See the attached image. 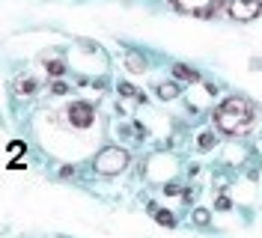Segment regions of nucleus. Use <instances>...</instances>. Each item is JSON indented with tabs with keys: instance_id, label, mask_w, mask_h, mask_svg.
I'll return each mask as SVG.
<instances>
[{
	"instance_id": "nucleus-12",
	"label": "nucleus",
	"mask_w": 262,
	"mask_h": 238,
	"mask_svg": "<svg viewBox=\"0 0 262 238\" xmlns=\"http://www.w3.org/2000/svg\"><path fill=\"white\" fill-rule=\"evenodd\" d=\"M200 149H212V134H203L200 137Z\"/></svg>"
},
{
	"instance_id": "nucleus-9",
	"label": "nucleus",
	"mask_w": 262,
	"mask_h": 238,
	"mask_svg": "<svg viewBox=\"0 0 262 238\" xmlns=\"http://www.w3.org/2000/svg\"><path fill=\"white\" fill-rule=\"evenodd\" d=\"M155 214H158V223H164V226H173V214H170V211H155Z\"/></svg>"
},
{
	"instance_id": "nucleus-8",
	"label": "nucleus",
	"mask_w": 262,
	"mask_h": 238,
	"mask_svg": "<svg viewBox=\"0 0 262 238\" xmlns=\"http://www.w3.org/2000/svg\"><path fill=\"white\" fill-rule=\"evenodd\" d=\"M119 93H122V95H128V98H134V101H140V98H143V95L137 93L134 86H128V83H119Z\"/></svg>"
},
{
	"instance_id": "nucleus-7",
	"label": "nucleus",
	"mask_w": 262,
	"mask_h": 238,
	"mask_svg": "<svg viewBox=\"0 0 262 238\" xmlns=\"http://www.w3.org/2000/svg\"><path fill=\"white\" fill-rule=\"evenodd\" d=\"M15 86H18V93H21V95H30L33 90H36V83H33L30 78H18V83H15Z\"/></svg>"
},
{
	"instance_id": "nucleus-4",
	"label": "nucleus",
	"mask_w": 262,
	"mask_h": 238,
	"mask_svg": "<svg viewBox=\"0 0 262 238\" xmlns=\"http://www.w3.org/2000/svg\"><path fill=\"white\" fill-rule=\"evenodd\" d=\"M262 15V0H229V18L232 21H253Z\"/></svg>"
},
{
	"instance_id": "nucleus-10",
	"label": "nucleus",
	"mask_w": 262,
	"mask_h": 238,
	"mask_svg": "<svg viewBox=\"0 0 262 238\" xmlns=\"http://www.w3.org/2000/svg\"><path fill=\"white\" fill-rule=\"evenodd\" d=\"M48 72H51V75H63V63H60V60L48 63Z\"/></svg>"
},
{
	"instance_id": "nucleus-1",
	"label": "nucleus",
	"mask_w": 262,
	"mask_h": 238,
	"mask_svg": "<svg viewBox=\"0 0 262 238\" xmlns=\"http://www.w3.org/2000/svg\"><path fill=\"white\" fill-rule=\"evenodd\" d=\"M253 119H256V111H253V104H250L247 98H242V95L227 98V101L214 111L217 128H221L224 134H232V137L247 134V131L253 128Z\"/></svg>"
},
{
	"instance_id": "nucleus-5",
	"label": "nucleus",
	"mask_w": 262,
	"mask_h": 238,
	"mask_svg": "<svg viewBox=\"0 0 262 238\" xmlns=\"http://www.w3.org/2000/svg\"><path fill=\"white\" fill-rule=\"evenodd\" d=\"M66 119H69V125H75V128H90L93 119H96V113H93V107H90L86 101H75V104L66 111Z\"/></svg>"
},
{
	"instance_id": "nucleus-3",
	"label": "nucleus",
	"mask_w": 262,
	"mask_h": 238,
	"mask_svg": "<svg viewBox=\"0 0 262 238\" xmlns=\"http://www.w3.org/2000/svg\"><path fill=\"white\" fill-rule=\"evenodd\" d=\"M179 12H188V15H200V18H212L221 12L224 0H170Z\"/></svg>"
},
{
	"instance_id": "nucleus-2",
	"label": "nucleus",
	"mask_w": 262,
	"mask_h": 238,
	"mask_svg": "<svg viewBox=\"0 0 262 238\" xmlns=\"http://www.w3.org/2000/svg\"><path fill=\"white\" fill-rule=\"evenodd\" d=\"M125 167H128V152L119 149V146H107L96 155V170L104 176H114L119 170H125Z\"/></svg>"
},
{
	"instance_id": "nucleus-6",
	"label": "nucleus",
	"mask_w": 262,
	"mask_h": 238,
	"mask_svg": "<svg viewBox=\"0 0 262 238\" xmlns=\"http://www.w3.org/2000/svg\"><path fill=\"white\" fill-rule=\"evenodd\" d=\"M173 72H176V78L179 80H196V72L194 69H188V66H173Z\"/></svg>"
},
{
	"instance_id": "nucleus-11",
	"label": "nucleus",
	"mask_w": 262,
	"mask_h": 238,
	"mask_svg": "<svg viewBox=\"0 0 262 238\" xmlns=\"http://www.w3.org/2000/svg\"><path fill=\"white\" fill-rule=\"evenodd\" d=\"M158 93H161V98H173L176 95V86H161Z\"/></svg>"
}]
</instances>
